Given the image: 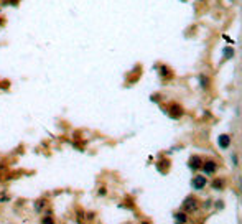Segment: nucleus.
I'll return each mask as SVG.
<instances>
[{
  "instance_id": "nucleus-1",
  "label": "nucleus",
  "mask_w": 242,
  "mask_h": 224,
  "mask_svg": "<svg viewBox=\"0 0 242 224\" xmlns=\"http://www.w3.org/2000/svg\"><path fill=\"white\" fill-rule=\"evenodd\" d=\"M203 170H204V173L206 175H213L214 171L217 170V165H216V162H213V160H208V162H203Z\"/></svg>"
},
{
  "instance_id": "nucleus-2",
  "label": "nucleus",
  "mask_w": 242,
  "mask_h": 224,
  "mask_svg": "<svg viewBox=\"0 0 242 224\" xmlns=\"http://www.w3.org/2000/svg\"><path fill=\"white\" fill-rule=\"evenodd\" d=\"M206 186V178L204 176H196L193 178V188L194 190H201V188Z\"/></svg>"
},
{
  "instance_id": "nucleus-3",
  "label": "nucleus",
  "mask_w": 242,
  "mask_h": 224,
  "mask_svg": "<svg viewBox=\"0 0 242 224\" xmlns=\"http://www.w3.org/2000/svg\"><path fill=\"white\" fill-rule=\"evenodd\" d=\"M201 166H203V160L196 155L191 157V160H189V168H191V170H199Z\"/></svg>"
},
{
  "instance_id": "nucleus-4",
  "label": "nucleus",
  "mask_w": 242,
  "mask_h": 224,
  "mask_svg": "<svg viewBox=\"0 0 242 224\" xmlns=\"http://www.w3.org/2000/svg\"><path fill=\"white\" fill-rule=\"evenodd\" d=\"M217 143H219V147L221 148H227L229 147V143H231V137L229 135H219V138H217Z\"/></svg>"
},
{
  "instance_id": "nucleus-5",
  "label": "nucleus",
  "mask_w": 242,
  "mask_h": 224,
  "mask_svg": "<svg viewBox=\"0 0 242 224\" xmlns=\"http://www.w3.org/2000/svg\"><path fill=\"white\" fill-rule=\"evenodd\" d=\"M183 208L186 209V211H193V209H196V199L194 198H188L186 201H185Z\"/></svg>"
},
{
  "instance_id": "nucleus-6",
  "label": "nucleus",
  "mask_w": 242,
  "mask_h": 224,
  "mask_svg": "<svg viewBox=\"0 0 242 224\" xmlns=\"http://www.w3.org/2000/svg\"><path fill=\"white\" fill-rule=\"evenodd\" d=\"M170 114H171V117H180L181 115V107L180 106H176V104H173V106L170 107Z\"/></svg>"
},
{
  "instance_id": "nucleus-7",
  "label": "nucleus",
  "mask_w": 242,
  "mask_h": 224,
  "mask_svg": "<svg viewBox=\"0 0 242 224\" xmlns=\"http://www.w3.org/2000/svg\"><path fill=\"white\" fill-rule=\"evenodd\" d=\"M175 218H176V221H178V222H181V224L188 221V216L185 214V213H178V214H175Z\"/></svg>"
},
{
  "instance_id": "nucleus-8",
  "label": "nucleus",
  "mask_w": 242,
  "mask_h": 224,
  "mask_svg": "<svg viewBox=\"0 0 242 224\" xmlns=\"http://www.w3.org/2000/svg\"><path fill=\"white\" fill-rule=\"evenodd\" d=\"M234 56V50L232 48H224V59H229Z\"/></svg>"
},
{
  "instance_id": "nucleus-9",
  "label": "nucleus",
  "mask_w": 242,
  "mask_h": 224,
  "mask_svg": "<svg viewBox=\"0 0 242 224\" xmlns=\"http://www.w3.org/2000/svg\"><path fill=\"white\" fill-rule=\"evenodd\" d=\"M222 180H216L214 181V183H213V186H214V188H222Z\"/></svg>"
},
{
  "instance_id": "nucleus-10",
  "label": "nucleus",
  "mask_w": 242,
  "mask_h": 224,
  "mask_svg": "<svg viewBox=\"0 0 242 224\" xmlns=\"http://www.w3.org/2000/svg\"><path fill=\"white\" fill-rule=\"evenodd\" d=\"M199 79H201V86L203 87H208V79H204V76L201 74V76H199Z\"/></svg>"
},
{
  "instance_id": "nucleus-11",
  "label": "nucleus",
  "mask_w": 242,
  "mask_h": 224,
  "mask_svg": "<svg viewBox=\"0 0 242 224\" xmlns=\"http://www.w3.org/2000/svg\"><path fill=\"white\" fill-rule=\"evenodd\" d=\"M43 224H53V219H51V218H45V219H43Z\"/></svg>"
}]
</instances>
